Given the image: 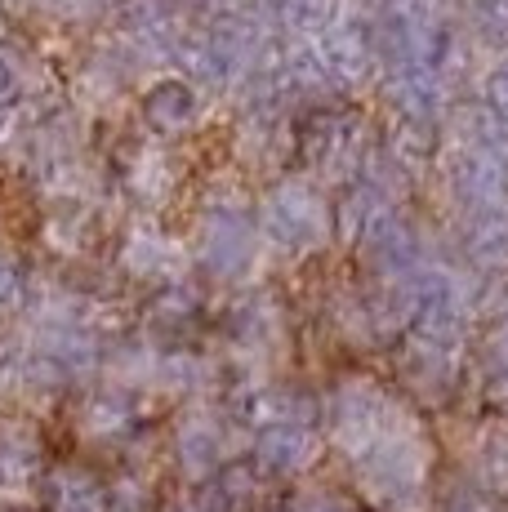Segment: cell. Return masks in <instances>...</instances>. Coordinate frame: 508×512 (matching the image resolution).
<instances>
[{"instance_id": "cell-1", "label": "cell", "mask_w": 508, "mask_h": 512, "mask_svg": "<svg viewBox=\"0 0 508 512\" xmlns=\"http://www.w3.org/2000/svg\"><path fill=\"white\" fill-rule=\"evenodd\" d=\"M263 455L277 468H295L299 459L308 455V437L299 428H290V423H281V428H272L268 437H263Z\"/></svg>"}, {"instance_id": "cell-2", "label": "cell", "mask_w": 508, "mask_h": 512, "mask_svg": "<svg viewBox=\"0 0 508 512\" xmlns=\"http://www.w3.org/2000/svg\"><path fill=\"white\" fill-rule=\"evenodd\" d=\"M58 512H107V504L99 490H94V481L63 477L58 481Z\"/></svg>"}, {"instance_id": "cell-3", "label": "cell", "mask_w": 508, "mask_h": 512, "mask_svg": "<svg viewBox=\"0 0 508 512\" xmlns=\"http://www.w3.org/2000/svg\"><path fill=\"white\" fill-rule=\"evenodd\" d=\"M304 512H344V508H339V504H330V499H312V504H308Z\"/></svg>"}]
</instances>
